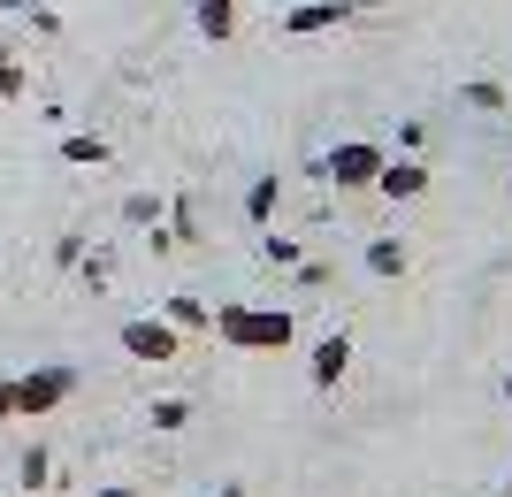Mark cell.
<instances>
[{
    "instance_id": "cell-14",
    "label": "cell",
    "mask_w": 512,
    "mask_h": 497,
    "mask_svg": "<svg viewBox=\"0 0 512 497\" xmlns=\"http://www.w3.org/2000/svg\"><path fill=\"white\" fill-rule=\"evenodd\" d=\"M169 238H176V253H184V245H199V207H192V199H176V215H169Z\"/></svg>"
},
{
    "instance_id": "cell-15",
    "label": "cell",
    "mask_w": 512,
    "mask_h": 497,
    "mask_svg": "<svg viewBox=\"0 0 512 497\" xmlns=\"http://www.w3.org/2000/svg\"><path fill=\"white\" fill-rule=\"evenodd\" d=\"M16 475H23V490H46V482H54V459H46L39 444H31V452H23V467H16Z\"/></svg>"
},
{
    "instance_id": "cell-4",
    "label": "cell",
    "mask_w": 512,
    "mask_h": 497,
    "mask_svg": "<svg viewBox=\"0 0 512 497\" xmlns=\"http://www.w3.org/2000/svg\"><path fill=\"white\" fill-rule=\"evenodd\" d=\"M77 398V368H31V375H16V421H39V413H54V406H69Z\"/></svg>"
},
{
    "instance_id": "cell-17",
    "label": "cell",
    "mask_w": 512,
    "mask_h": 497,
    "mask_svg": "<svg viewBox=\"0 0 512 497\" xmlns=\"http://www.w3.org/2000/svg\"><path fill=\"white\" fill-rule=\"evenodd\" d=\"M184 421H192V398H161L153 406V429H184Z\"/></svg>"
},
{
    "instance_id": "cell-6",
    "label": "cell",
    "mask_w": 512,
    "mask_h": 497,
    "mask_svg": "<svg viewBox=\"0 0 512 497\" xmlns=\"http://www.w3.org/2000/svg\"><path fill=\"white\" fill-rule=\"evenodd\" d=\"M344 368H352V337L337 329V337H321V345H314L306 375H314V390H337V383H344Z\"/></svg>"
},
{
    "instance_id": "cell-10",
    "label": "cell",
    "mask_w": 512,
    "mask_h": 497,
    "mask_svg": "<svg viewBox=\"0 0 512 497\" xmlns=\"http://www.w3.org/2000/svg\"><path fill=\"white\" fill-rule=\"evenodd\" d=\"M62 161H69V169H107V138H100V130H69Z\"/></svg>"
},
{
    "instance_id": "cell-3",
    "label": "cell",
    "mask_w": 512,
    "mask_h": 497,
    "mask_svg": "<svg viewBox=\"0 0 512 497\" xmlns=\"http://www.w3.org/2000/svg\"><path fill=\"white\" fill-rule=\"evenodd\" d=\"M390 153L375 146V138H344V146H329V161H321V176L337 184V192H375V176H383Z\"/></svg>"
},
{
    "instance_id": "cell-12",
    "label": "cell",
    "mask_w": 512,
    "mask_h": 497,
    "mask_svg": "<svg viewBox=\"0 0 512 497\" xmlns=\"http://www.w3.org/2000/svg\"><path fill=\"white\" fill-rule=\"evenodd\" d=\"M367 268H375V276H406V245H398V238H375V245H367Z\"/></svg>"
},
{
    "instance_id": "cell-7",
    "label": "cell",
    "mask_w": 512,
    "mask_h": 497,
    "mask_svg": "<svg viewBox=\"0 0 512 497\" xmlns=\"http://www.w3.org/2000/svg\"><path fill=\"white\" fill-rule=\"evenodd\" d=\"M428 184H436V176H428L413 153H406V161H383V176H375V192H383V199H421Z\"/></svg>"
},
{
    "instance_id": "cell-21",
    "label": "cell",
    "mask_w": 512,
    "mask_h": 497,
    "mask_svg": "<svg viewBox=\"0 0 512 497\" xmlns=\"http://www.w3.org/2000/svg\"><path fill=\"white\" fill-rule=\"evenodd\" d=\"M100 497H138V490H100Z\"/></svg>"
},
{
    "instance_id": "cell-5",
    "label": "cell",
    "mask_w": 512,
    "mask_h": 497,
    "mask_svg": "<svg viewBox=\"0 0 512 497\" xmlns=\"http://www.w3.org/2000/svg\"><path fill=\"white\" fill-rule=\"evenodd\" d=\"M367 0H299V8H283V39H314V31H344V23L360 16Z\"/></svg>"
},
{
    "instance_id": "cell-2",
    "label": "cell",
    "mask_w": 512,
    "mask_h": 497,
    "mask_svg": "<svg viewBox=\"0 0 512 497\" xmlns=\"http://www.w3.org/2000/svg\"><path fill=\"white\" fill-rule=\"evenodd\" d=\"M115 345H123L130 360H146V368H176V360H184V329H169L161 314H130V322L115 329Z\"/></svg>"
},
{
    "instance_id": "cell-9",
    "label": "cell",
    "mask_w": 512,
    "mask_h": 497,
    "mask_svg": "<svg viewBox=\"0 0 512 497\" xmlns=\"http://www.w3.org/2000/svg\"><path fill=\"white\" fill-rule=\"evenodd\" d=\"M161 322H169V329H184V337H207V329H214V314L192 299V291H176V299H161Z\"/></svg>"
},
{
    "instance_id": "cell-20",
    "label": "cell",
    "mask_w": 512,
    "mask_h": 497,
    "mask_svg": "<svg viewBox=\"0 0 512 497\" xmlns=\"http://www.w3.org/2000/svg\"><path fill=\"white\" fill-rule=\"evenodd\" d=\"M0 421H16V375H0Z\"/></svg>"
},
{
    "instance_id": "cell-16",
    "label": "cell",
    "mask_w": 512,
    "mask_h": 497,
    "mask_svg": "<svg viewBox=\"0 0 512 497\" xmlns=\"http://www.w3.org/2000/svg\"><path fill=\"white\" fill-rule=\"evenodd\" d=\"M459 100H467V108H482V115H497V108H505V85H490V77H474V85L459 92Z\"/></svg>"
},
{
    "instance_id": "cell-1",
    "label": "cell",
    "mask_w": 512,
    "mask_h": 497,
    "mask_svg": "<svg viewBox=\"0 0 512 497\" xmlns=\"http://www.w3.org/2000/svg\"><path fill=\"white\" fill-rule=\"evenodd\" d=\"M214 337L237 352H283L299 337V314L291 306H214Z\"/></svg>"
},
{
    "instance_id": "cell-19",
    "label": "cell",
    "mask_w": 512,
    "mask_h": 497,
    "mask_svg": "<svg viewBox=\"0 0 512 497\" xmlns=\"http://www.w3.org/2000/svg\"><path fill=\"white\" fill-rule=\"evenodd\" d=\"M260 253L276 260V268H299V245H291V238H260Z\"/></svg>"
},
{
    "instance_id": "cell-11",
    "label": "cell",
    "mask_w": 512,
    "mask_h": 497,
    "mask_svg": "<svg viewBox=\"0 0 512 497\" xmlns=\"http://www.w3.org/2000/svg\"><path fill=\"white\" fill-rule=\"evenodd\" d=\"M276 207H283V176H260L253 192H245V215H253L260 230H268V222H276Z\"/></svg>"
},
{
    "instance_id": "cell-23",
    "label": "cell",
    "mask_w": 512,
    "mask_h": 497,
    "mask_svg": "<svg viewBox=\"0 0 512 497\" xmlns=\"http://www.w3.org/2000/svg\"><path fill=\"white\" fill-rule=\"evenodd\" d=\"M505 497H512V475H505Z\"/></svg>"
},
{
    "instance_id": "cell-8",
    "label": "cell",
    "mask_w": 512,
    "mask_h": 497,
    "mask_svg": "<svg viewBox=\"0 0 512 497\" xmlns=\"http://www.w3.org/2000/svg\"><path fill=\"white\" fill-rule=\"evenodd\" d=\"M192 23L207 46H230L237 39V0H192Z\"/></svg>"
},
{
    "instance_id": "cell-18",
    "label": "cell",
    "mask_w": 512,
    "mask_h": 497,
    "mask_svg": "<svg viewBox=\"0 0 512 497\" xmlns=\"http://www.w3.org/2000/svg\"><path fill=\"white\" fill-rule=\"evenodd\" d=\"M123 215L138 222V230H146V222H161V199H146V192H138V199H123Z\"/></svg>"
},
{
    "instance_id": "cell-13",
    "label": "cell",
    "mask_w": 512,
    "mask_h": 497,
    "mask_svg": "<svg viewBox=\"0 0 512 497\" xmlns=\"http://www.w3.org/2000/svg\"><path fill=\"white\" fill-rule=\"evenodd\" d=\"M23 85H31V77H23V54L0 46V100H23Z\"/></svg>"
},
{
    "instance_id": "cell-22",
    "label": "cell",
    "mask_w": 512,
    "mask_h": 497,
    "mask_svg": "<svg viewBox=\"0 0 512 497\" xmlns=\"http://www.w3.org/2000/svg\"><path fill=\"white\" fill-rule=\"evenodd\" d=\"M505 398H512V375H505Z\"/></svg>"
}]
</instances>
